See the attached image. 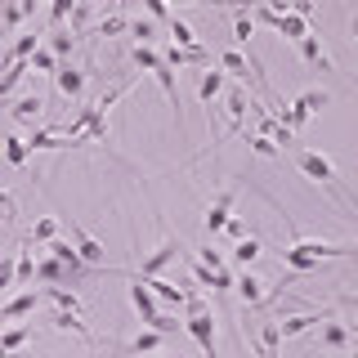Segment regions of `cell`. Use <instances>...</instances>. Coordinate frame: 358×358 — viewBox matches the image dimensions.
I'll return each mask as SVG.
<instances>
[{
    "instance_id": "cell-1",
    "label": "cell",
    "mask_w": 358,
    "mask_h": 358,
    "mask_svg": "<svg viewBox=\"0 0 358 358\" xmlns=\"http://www.w3.org/2000/svg\"><path fill=\"white\" fill-rule=\"evenodd\" d=\"M130 305L139 309V322L143 327H162L166 336H171L179 322L171 318V313H157V305H152V287H148V278L143 273H134V287H130Z\"/></svg>"
},
{
    "instance_id": "cell-2",
    "label": "cell",
    "mask_w": 358,
    "mask_h": 358,
    "mask_svg": "<svg viewBox=\"0 0 358 358\" xmlns=\"http://www.w3.org/2000/svg\"><path fill=\"white\" fill-rule=\"evenodd\" d=\"M296 166H300V175H305V179H313V184H322V188H331V193H341V179H336L331 157L309 152V148H296Z\"/></svg>"
},
{
    "instance_id": "cell-3",
    "label": "cell",
    "mask_w": 358,
    "mask_h": 358,
    "mask_svg": "<svg viewBox=\"0 0 358 358\" xmlns=\"http://www.w3.org/2000/svg\"><path fill=\"white\" fill-rule=\"evenodd\" d=\"M260 18L264 22H273V31L282 41H305L309 36V14H296V9H287V14H278V9H260Z\"/></svg>"
},
{
    "instance_id": "cell-4",
    "label": "cell",
    "mask_w": 358,
    "mask_h": 358,
    "mask_svg": "<svg viewBox=\"0 0 358 358\" xmlns=\"http://www.w3.org/2000/svg\"><path fill=\"white\" fill-rule=\"evenodd\" d=\"M233 197H238V193H233V188H224V193L210 201V210H206V233H210V238H220V233L229 229V220H233Z\"/></svg>"
},
{
    "instance_id": "cell-5",
    "label": "cell",
    "mask_w": 358,
    "mask_h": 358,
    "mask_svg": "<svg viewBox=\"0 0 358 358\" xmlns=\"http://www.w3.org/2000/svg\"><path fill=\"white\" fill-rule=\"evenodd\" d=\"M184 327L197 336L201 354H215V318H210V309H197V313H188V322H184Z\"/></svg>"
},
{
    "instance_id": "cell-6",
    "label": "cell",
    "mask_w": 358,
    "mask_h": 358,
    "mask_svg": "<svg viewBox=\"0 0 358 358\" xmlns=\"http://www.w3.org/2000/svg\"><path fill=\"white\" fill-rule=\"evenodd\" d=\"M184 251H188V246H184V242H179V238H171V242H162V246H157V251L148 255V260H143V268H139V273H143V278H152V273H162V268H166V264H171V260H175V255H184Z\"/></svg>"
},
{
    "instance_id": "cell-7",
    "label": "cell",
    "mask_w": 358,
    "mask_h": 358,
    "mask_svg": "<svg viewBox=\"0 0 358 358\" xmlns=\"http://www.w3.org/2000/svg\"><path fill=\"white\" fill-rule=\"evenodd\" d=\"M41 296H45V291L31 287V291H22V296L5 300V305H0V322H14V318H22V313H31V309L41 305Z\"/></svg>"
},
{
    "instance_id": "cell-8",
    "label": "cell",
    "mask_w": 358,
    "mask_h": 358,
    "mask_svg": "<svg viewBox=\"0 0 358 358\" xmlns=\"http://www.w3.org/2000/svg\"><path fill=\"white\" fill-rule=\"evenodd\" d=\"M296 50H300V59H309L313 67H318V72H331V54L322 50V41L313 36V31H309L305 41H296Z\"/></svg>"
},
{
    "instance_id": "cell-9",
    "label": "cell",
    "mask_w": 358,
    "mask_h": 358,
    "mask_svg": "<svg viewBox=\"0 0 358 358\" xmlns=\"http://www.w3.org/2000/svg\"><path fill=\"white\" fill-rule=\"evenodd\" d=\"M67 233H72V242H76V251H81V260L85 264H103V246H99L94 238H85V233H81V224H72V229H67Z\"/></svg>"
},
{
    "instance_id": "cell-10",
    "label": "cell",
    "mask_w": 358,
    "mask_h": 358,
    "mask_svg": "<svg viewBox=\"0 0 358 358\" xmlns=\"http://www.w3.org/2000/svg\"><path fill=\"white\" fill-rule=\"evenodd\" d=\"M220 90H224V72H220V67L201 72V81H197V99H201V103H215Z\"/></svg>"
},
{
    "instance_id": "cell-11",
    "label": "cell",
    "mask_w": 358,
    "mask_h": 358,
    "mask_svg": "<svg viewBox=\"0 0 358 358\" xmlns=\"http://www.w3.org/2000/svg\"><path fill=\"white\" fill-rule=\"evenodd\" d=\"M238 300H242V305H260V300H264V282L251 273V268L238 278Z\"/></svg>"
},
{
    "instance_id": "cell-12",
    "label": "cell",
    "mask_w": 358,
    "mask_h": 358,
    "mask_svg": "<svg viewBox=\"0 0 358 358\" xmlns=\"http://www.w3.org/2000/svg\"><path fill=\"white\" fill-rule=\"evenodd\" d=\"M162 345H166V331H162V327H143V331L126 345V350H130V354H148V350H162Z\"/></svg>"
},
{
    "instance_id": "cell-13",
    "label": "cell",
    "mask_w": 358,
    "mask_h": 358,
    "mask_svg": "<svg viewBox=\"0 0 358 358\" xmlns=\"http://www.w3.org/2000/svg\"><path fill=\"white\" fill-rule=\"evenodd\" d=\"M260 255H264V246H260V238H242L238 246H233V264H255V260H260Z\"/></svg>"
},
{
    "instance_id": "cell-14",
    "label": "cell",
    "mask_w": 358,
    "mask_h": 358,
    "mask_svg": "<svg viewBox=\"0 0 358 358\" xmlns=\"http://www.w3.org/2000/svg\"><path fill=\"white\" fill-rule=\"evenodd\" d=\"M282 260H287L291 268H300V273H305V268H313V264H322V260H318V255L309 251L305 242H296V246H291V251H282Z\"/></svg>"
},
{
    "instance_id": "cell-15",
    "label": "cell",
    "mask_w": 358,
    "mask_h": 358,
    "mask_svg": "<svg viewBox=\"0 0 358 358\" xmlns=\"http://www.w3.org/2000/svg\"><path fill=\"white\" fill-rule=\"evenodd\" d=\"M220 67H224V72H233V76H242V81L251 76V67H246V59H242V45L224 50V54H220Z\"/></svg>"
},
{
    "instance_id": "cell-16",
    "label": "cell",
    "mask_w": 358,
    "mask_h": 358,
    "mask_svg": "<svg viewBox=\"0 0 358 358\" xmlns=\"http://www.w3.org/2000/svg\"><path fill=\"white\" fill-rule=\"evenodd\" d=\"M54 81H59V90H63V94H72V99L85 90V76L76 72V67H59V72H54Z\"/></svg>"
},
{
    "instance_id": "cell-17",
    "label": "cell",
    "mask_w": 358,
    "mask_h": 358,
    "mask_svg": "<svg viewBox=\"0 0 358 358\" xmlns=\"http://www.w3.org/2000/svg\"><path fill=\"white\" fill-rule=\"evenodd\" d=\"M148 287H152L157 296L166 300V305H179V309H184V300H188V291H184V287H171V282H162V278H157V273L148 278Z\"/></svg>"
},
{
    "instance_id": "cell-18",
    "label": "cell",
    "mask_w": 358,
    "mask_h": 358,
    "mask_svg": "<svg viewBox=\"0 0 358 358\" xmlns=\"http://www.w3.org/2000/svg\"><path fill=\"white\" fill-rule=\"evenodd\" d=\"M134 63H139L143 67V72H162V67H166V59H162V54H157V50H148V45H134Z\"/></svg>"
},
{
    "instance_id": "cell-19",
    "label": "cell",
    "mask_w": 358,
    "mask_h": 358,
    "mask_svg": "<svg viewBox=\"0 0 358 358\" xmlns=\"http://www.w3.org/2000/svg\"><path fill=\"white\" fill-rule=\"evenodd\" d=\"M313 322H322V313H300V318H282V336H287V341H291V336L309 331Z\"/></svg>"
},
{
    "instance_id": "cell-20",
    "label": "cell",
    "mask_w": 358,
    "mask_h": 358,
    "mask_svg": "<svg viewBox=\"0 0 358 358\" xmlns=\"http://www.w3.org/2000/svg\"><path fill=\"white\" fill-rule=\"evenodd\" d=\"M27 152H31V143H27V139H18V134H9V143H5V162H9V166H22V162H27Z\"/></svg>"
},
{
    "instance_id": "cell-21",
    "label": "cell",
    "mask_w": 358,
    "mask_h": 358,
    "mask_svg": "<svg viewBox=\"0 0 358 358\" xmlns=\"http://www.w3.org/2000/svg\"><path fill=\"white\" fill-rule=\"evenodd\" d=\"M54 238H59V220H50V215H45V220L31 224V242H45V246H50Z\"/></svg>"
},
{
    "instance_id": "cell-22",
    "label": "cell",
    "mask_w": 358,
    "mask_h": 358,
    "mask_svg": "<svg viewBox=\"0 0 358 358\" xmlns=\"http://www.w3.org/2000/svg\"><path fill=\"white\" fill-rule=\"evenodd\" d=\"M27 327H5V336H0V350L5 354H14V350H22V345H27Z\"/></svg>"
},
{
    "instance_id": "cell-23",
    "label": "cell",
    "mask_w": 358,
    "mask_h": 358,
    "mask_svg": "<svg viewBox=\"0 0 358 358\" xmlns=\"http://www.w3.org/2000/svg\"><path fill=\"white\" fill-rule=\"evenodd\" d=\"M41 99L36 94H31V99H22V103H14V108H9V117H14V121H31V117H41Z\"/></svg>"
},
{
    "instance_id": "cell-24",
    "label": "cell",
    "mask_w": 358,
    "mask_h": 358,
    "mask_svg": "<svg viewBox=\"0 0 358 358\" xmlns=\"http://www.w3.org/2000/svg\"><path fill=\"white\" fill-rule=\"evenodd\" d=\"M296 103H300V108H309V112H322V108L331 103V94H327V90H305Z\"/></svg>"
},
{
    "instance_id": "cell-25",
    "label": "cell",
    "mask_w": 358,
    "mask_h": 358,
    "mask_svg": "<svg viewBox=\"0 0 358 358\" xmlns=\"http://www.w3.org/2000/svg\"><path fill=\"white\" fill-rule=\"evenodd\" d=\"M278 117H282L291 130H300V126H305V121L313 117V112H309V108H300V103H291V108H282V112H278Z\"/></svg>"
},
{
    "instance_id": "cell-26",
    "label": "cell",
    "mask_w": 358,
    "mask_h": 358,
    "mask_svg": "<svg viewBox=\"0 0 358 358\" xmlns=\"http://www.w3.org/2000/svg\"><path fill=\"white\" fill-rule=\"evenodd\" d=\"M251 36H255L251 18H246V14H238V18H233V45H251Z\"/></svg>"
},
{
    "instance_id": "cell-27",
    "label": "cell",
    "mask_w": 358,
    "mask_h": 358,
    "mask_svg": "<svg viewBox=\"0 0 358 358\" xmlns=\"http://www.w3.org/2000/svg\"><path fill=\"white\" fill-rule=\"evenodd\" d=\"M246 108H255V99H246V90H233V94H229V112H233V121H242V117H246Z\"/></svg>"
},
{
    "instance_id": "cell-28",
    "label": "cell",
    "mask_w": 358,
    "mask_h": 358,
    "mask_svg": "<svg viewBox=\"0 0 358 358\" xmlns=\"http://www.w3.org/2000/svg\"><path fill=\"white\" fill-rule=\"evenodd\" d=\"M31 67H36V72H59V59H54L50 50H41V45H36V50H31Z\"/></svg>"
},
{
    "instance_id": "cell-29",
    "label": "cell",
    "mask_w": 358,
    "mask_h": 358,
    "mask_svg": "<svg viewBox=\"0 0 358 358\" xmlns=\"http://www.w3.org/2000/svg\"><path fill=\"white\" fill-rule=\"evenodd\" d=\"M171 36H175V45H197V31L179 18H171Z\"/></svg>"
},
{
    "instance_id": "cell-30",
    "label": "cell",
    "mask_w": 358,
    "mask_h": 358,
    "mask_svg": "<svg viewBox=\"0 0 358 358\" xmlns=\"http://www.w3.org/2000/svg\"><path fill=\"white\" fill-rule=\"evenodd\" d=\"M246 143H251L255 157H278V139H268V134H255V139H246Z\"/></svg>"
},
{
    "instance_id": "cell-31",
    "label": "cell",
    "mask_w": 358,
    "mask_h": 358,
    "mask_svg": "<svg viewBox=\"0 0 358 358\" xmlns=\"http://www.w3.org/2000/svg\"><path fill=\"white\" fill-rule=\"evenodd\" d=\"M130 31H134V36H139L143 45H148V41L157 36V22H148V18H139V22H130Z\"/></svg>"
},
{
    "instance_id": "cell-32",
    "label": "cell",
    "mask_w": 358,
    "mask_h": 358,
    "mask_svg": "<svg viewBox=\"0 0 358 358\" xmlns=\"http://www.w3.org/2000/svg\"><path fill=\"white\" fill-rule=\"evenodd\" d=\"M322 341H327V345H345L350 336H345V327H341V322H327V327H322Z\"/></svg>"
},
{
    "instance_id": "cell-33",
    "label": "cell",
    "mask_w": 358,
    "mask_h": 358,
    "mask_svg": "<svg viewBox=\"0 0 358 358\" xmlns=\"http://www.w3.org/2000/svg\"><path fill=\"white\" fill-rule=\"evenodd\" d=\"M99 31H103V36H117V31H130V22H126V18H108Z\"/></svg>"
},
{
    "instance_id": "cell-34",
    "label": "cell",
    "mask_w": 358,
    "mask_h": 358,
    "mask_svg": "<svg viewBox=\"0 0 358 358\" xmlns=\"http://www.w3.org/2000/svg\"><path fill=\"white\" fill-rule=\"evenodd\" d=\"M224 233H229V238H238V242H242V238H246V224H242L238 215H233V220H229V229H224Z\"/></svg>"
},
{
    "instance_id": "cell-35",
    "label": "cell",
    "mask_w": 358,
    "mask_h": 358,
    "mask_svg": "<svg viewBox=\"0 0 358 358\" xmlns=\"http://www.w3.org/2000/svg\"><path fill=\"white\" fill-rule=\"evenodd\" d=\"M201 260H206V264H215V268H224V260H220V251H210V246H201Z\"/></svg>"
},
{
    "instance_id": "cell-36",
    "label": "cell",
    "mask_w": 358,
    "mask_h": 358,
    "mask_svg": "<svg viewBox=\"0 0 358 358\" xmlns=\"http://www.w3.org/2000/svg\"><path fill=\"white\" fill-rule=\"evenodd\" d=\"M31 50H36V36H22V41L14 45V54H31Z\"/></svg>"
},
{
    "instance_id": "cell-37",
    "label": "cell",
    "mask_w": 358,
    "mask_h": 358,
    "mask_svg": "<svg viewBox=\"0 0 358 358\" xmlns=\"http://www.w3.org/2000/svg\"><path fill=\"white\" fill-rule=\"evenodd\" d=\"M148 9H152V18H166V0H148Z\"/></svg>"
},
{
    "instance_id": "cell-38",
    "label": "cell",
    "mask_w": 358,
    "mask_h": 358,
    "mask_svg": "<svg viewBox=\"0 0 358 358\" xmlns=\"http://www.w3.org/2000/svg\"><path fill=\"white\" fill-rule=\"evenodd\" d=\"M350 31H354V41H358V18H354V22H350Z\"/></svg>"
},
{
    "instance_id": "cell-39",
    "label": "cell",
    "mask_w": 358,
    "mask_h": 358,
    "mask_svg": "<svg viewBox=\"0 0 358 358\" xmlns=\"http://www.w3.org/2000/svg\"><path fill=\"white\" fill-rule=\"evenodd\" d=\"M175 5H197V0H175Z\"/></svg>"
}]
</instances>
